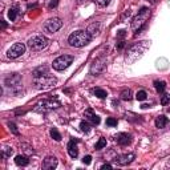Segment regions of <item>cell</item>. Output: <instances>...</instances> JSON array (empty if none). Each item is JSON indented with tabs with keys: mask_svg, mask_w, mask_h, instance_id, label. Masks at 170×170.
Masks as SVG:
<instances>
[{
	"mask_svg": "<svg viewBox=\"0 0 170 170\" xmlns=\"http://www.w3.org/2000/svg\"><path fill=\"white\" fill-rule=\"evenodd\" d=\"M24 53H25V45L23 43H16V44H13L8 49L7 56H8L9 59H17V57H20L21 55H24Z\"/></svg>",
	"mask_w": 170,
	"mask_h": 170,
	"instance_id": "11",
	"label": "cell"
},
{
	"mask_svg": "<svg viewBox=\"0 0 170 170\" xmlns=\"http://www.w3.org/2000/svg\"><path fill=\"white\" fill-rule=\"evenodd\" d=\"M121 99L125 100V101H129L130 99H132V90H130L129 88L124 89V90L121 92Z\"/></svg>",
	"mask_w": 170,
	"mask_h": 170,
	"instance_id": "25",
	"label": "cell"
},
{
	"mask_svg": "<svg viewBox=\"0 0 170 170\" xmlns=\"http://www.w3.org/2000/svg\"><path fill=\"white\" fill-rule=\"evenodd\" d=\"M86 2H88V0H77L78 4H82V3H86Z\"/></svg>",
	"mask_w": 170,
	"mask_h": 170,
	"instance_id": "38",
	"label": "cell"
},
{
	"mask_svg": "<svg viewBox=\"0 0 170 170\" xmlns=\"http://www.w3.org/2000/svg\"><path fill=\"white\" fill-rule=\"evenodd\" d=\"M116 141H117L118 145L126 146V145H129V144L132 142V137H130L128 133H118V134L116 136Z\"/></svg>",
	"mask_w": 170,
	"mask_h": 170,
	"instance_id": "14",
	"label": "cell"
},
{
	"mask_svg": "<svg viewBox=\"0 0 170 170\" xmlns=\"http://www.w3.org/2000/svg\"><path fill=\"white\" fill-rule=\"evenodd\" d=\"M59 106H60V102L57 100H44V101H41V102H39L37 105L33 108V110L37 112V113H47V112L53 110Z\"/></svg>",
	"mask_w": 170,
	"mask_h": 170,
	"instance_id": "8",
	"label": "cell"
},
{
	"mask_svg": "<svg viewBox=\"0 0 170 170\" xmlns=\"http://www.w3.org/2000/svg\"><path fill=\"white\" fill-rule=\"evenodd\" d=\"M154 86H155V89H157L158 93H164V90L166 89L165 81H154Z\"/></svg>",
	"mask_w": 170,
	"mask_h": 170,
	"instance_id": "24",
	"label": "cell"
},
{
	"mask_svg": "<svg viewBox=\"0 0 170 170\" xmlns=\"http://www.w3.org/2000/svg\"><path fill=\"white\" fill-rule=\"evenodd\" d=\"M73 60H75V57L71 55H61L57 57L56 60H53L52 67H53V69H56V71H64V69H67L68 67H71Z\"/></svg>",
	"mask_w": 170,
	"mask_h": 170,
	"instance_id": "7",
	"label": "cell"
},
{
	"mask_svg": "<svg viewBox=\"0 0 170 170\" xmlns=\"http://www.w3.org/2000/svg\"><path fill=\"white\" fill-rule=\"evenodd\" d=\"M56 168H57V158L56 157L49 155V157H47L44 162H43V169H45V170H53Z\"/></svg>",
	"mask_w": 170,
	"mask_h": 170,
	"instance_id": "13",
	"label": "cell"
},
{
	"mask_svg": "<svg viewBox=\"0 0 170 170\" xmlns=\"http://www.w3.org/2000/svg\"><path fill=\"white\" fill-rule=\"evenodd\" d=\"M82 162H84L85 165H89L90 162H92V157H90V155H85V157L82 158Z\"/></svg>",
	"mask_w": 170,
	"mask_h": 170,
	"instance_id": "33",
	"label": "cell"
},
{
	"mask_svg": "<svg viewBox=\"0 0 170 170\" xmlns=\"http://www.w3.org/2000/svg\"><path fill=\"white\" fill-rule=\"evenodd\" d=\"M2 25H3V28H5V27H7V23H5L4 20H2Z\"/></svg>",
	"mask_w": 170,
	"mask_h": 170,
	"instance_id": "39",
	"label": "cell"
},
{
	"mask_svg": "<svg viewBox=\"0 0 170 170\" xmlns=\"http://www.w3.org/2000/svg\"><path fill=\"white\" fill-rule=\"evenodd\" d=\"M101 169H112V165L110 164H104L101 166Z\"/></svg>",
	"mask_w": 170,
	"mask_h": 170,
	"instance_id": "37",
	"label": "cell"
},
{
	"mask_svg": "<svg viewBox=\"0 0 170 170\" xmlns=\"http://www.w3.org/2000/svg\"><path fill=\"white\" fill-rule=\"evenodd\" d=\"M77 140H71L69 144H68V153L72 158H76L78 155V149H77Z\"/></svg>",
	"mask_w": 170,
	"mask_h": 170,
	"instance_id": "16",
	"label": "cell"
},
{
	"mask_svg": "<svg viewBox=\"0 0 170 170\" xmlns=\"http://www.w3.org/2000/svg\"><path fill=\"white\" fill-rule=\"evenodd\" d=\"M84 117H85L86 120H88L92 125H99V124H100V121H101V120H100V117L95 113V112H93V109H90V108L84 112Z\"/></svg>",
	"mask_w": 170,
	"mask_h": 170,
	"instance_id": "12",
	"label": "cell"
},
{
	"mask_svg": "<svg viewBox=\"0 0 170 170\" xmlns=\"http://www.w3.org/2000/svg\"><path fill=\"white\" fill-rule=\"evenodd\" d=\"M80 129H81V132L88 133L89 130H90V124H89L88 121H81V124H80Z\"/></svg>",
	"mask_w": 170,
	"mask_h": 170,
	"instance_id": "27",
	"label": "cell"
},
{
	"mask_svg": "<svg viewBox=\"0 0 170 170\" xmlns=\"http://www.w3.org/2000/svg\"><path fill=\"white\" fill-rule=\"evenodd\" d=\"M57 84V78L53 76H43V77L35 78V88L36 89H49Z\"/></svg>",
	"mask_w": 170,
	"mask_h": 170,
	"instance_id": "6",
	"label": "cell"
},
{
	"mask_svg": "<svg viewBox=\"0 0 170 170\" xmlns=\"http://www.w3.org/2000/svg\"><path fill=\"white\" fill-rule=\"evenodd\" d=\"M136 158V155L133 154V153H129V154H124V155H118L117 158H116V162H117L118 165H128L130 164L133 160Z\"/></svg>",
	"mask_w": 170,
	"mask_h": 170,
	"instance_id": "15",
	"label": "cell"
},
{
	"mask_svg": "<svg viewBox=\"0 0 170 170\" xmlns=\"http://www.w3.org/2000/svg\"><path fill=\"white\" fill-rule=\"evenodd\" d=\"M8 126H9V129L12 130L13 133H15V134H19V130H17V128H16V125H15V124H9Z\"/></svg>",
	"mask_w": 170,
	"mask_h": 170,
	"instance_id": "34",
	"label": "cell"
},
{
	"mask_svg": "<svg viewBox=\"0 0 170 170\" xmlns=\"http://www.w3.org/2000/svg\"><path fill=\"white\" fill-rule=\"evenodd\" d=\"M125 35H126V31L121 29V31H118V33H117V37H125Z\"/></svg>",
	"mask_w": 170,
	"mask_h": 170,
	"instance_id": "36",
	"label": "cell"
},
{
	"mask_svg": "<svg viewBox=\"0 0 170 170\" xmlns=\"http://www.w3.org/2000/svg\"><path fill=\"white\" fill-rule=\"evenodd\" d=\"M92 36L88 31H75L69 37H68V43H69L71 47H75V48H81V47L88 45L90 40H92Z\"/></svg>",
	"mask_w": 170,
	"mask_h": 170,
	"instance_id": "2",
	"label": "cell"
},
{
	"mask_svg": "<svg viewBox=\"0 0 170 170\" xmlns=\"http://www.w3.org/2000/svg\"><path fill=\"white\" fill-rule=\"evenodd\" d=\"M49 75V69L48 67H39L36 68V69L32 72V76H33V78H37V77H43V76H48Z\"/></svg>",
	"mask_w": 170,
	"mask_h": 170,
	"instance_id": "17",
	"label": "cell"
},
{
	"mask_svg": "<svg viewBox=\"0 0 170 170\" xmlns=\"http://www.w3.org/2000/svg\"><path fill=\"white\" fill-rule=\"evenodd\" d=\"M149 17H150V9L149 8L144 7V8H141L138 11L137 16L132 21V29L134 31V35L140 33V32L145 28V25L147 23V20H149Z\"/></svg>",
	"mask_w": 170,
	"mask_h": 170,
	"instance_id": "3",
	"label": "cell"
},
{
	"mask_svg": "<svg viewBox=\"0 0 170 170\" xmlns=\"http://www.w3.org/2000/svg\"><path fill=\"white\" fill-rule=\"evenodd\" d=\"M48 44H49V40L45 37L44 35H35V36H32L29 40H28V43H27V45L32 50H41V49L47 48Z\"/></svg>",
	"mask_w": 170,
	"mask_h": 170,
	"instance_id": "4",
	"label": "cell"
},
{
	"mask_svg": "<svg viewBox=\"0 0 170 170\" xmlns=\"http://www.w3.org/2000/svg\"><path fill=\"white\" fill-rule=\"evenodd\" d=\"M15 164L17 166H28V164H29V160H28L27 155L20 154V155H16V157H15Z\"/></svg>",
	"mask_w": 170,
	"mask_h": 170,
	"instance_id": "19",
	"label": "cell"
},
{
	"mask_svg": "<svg viewBox=\"0 0 170 170\" xmlns=\"http://www.w3.org/2000/svg\"><path fill=\"white\" fill-rule=\"evenodd\" d=\"M100 28H101V24L100 23H93V24L89 25L88 32L90 33V36H92V37H96V36L100 33Z\"/></svg>",
	"mask_w": 170,
	"mask_h": 170,
	"instance_id": "18",
	"label": "cell"
},
{
	"mask_svg": "<svg viewBox=\"0 0 170 170\" xmlns=\"http://www.w3.org/2000/svg\"><path fill=\"white\" fill-rule=\"evenodd\" d=\"M0 154H2V158H3V160H5V158H8V157H11V155L13 154V149H12L11 146L4 145V146H2Z\"/></svg>",
	"mask_w": 170,
	"mask_h": 170,
	"instance_id": "21",
	"label": "cell"
},
{
	"mask_svg": "<svg viewBox=\"0 0 170 170\" xmlns=\"http://www.w3.org/2000/svg\"><path fill=\"white\" fill-rule=\"evenodd\" d=\"M50 137H52L55 141H61V134L57 132L56 128H52L50 129Z\"/></svg>",
	"mask_w": 170,
	"mask_h": 170,
	"instance_id": "26",
	"label": "cell"
},
{
	"mask_svg": "<svg viewBox=\"0 0 170 170\" xmlns=\"http://www.w3.org/2000/svg\"><path fill=\"white\" fill-rule=\"evenodd\" d=\"M124 47H125V41H120L117 45H116V48H117L118 50H121L122 48H124Z\"/></svg>",
	"mask_w": 170,
	"mask_h": 170,
	"instance_id": "35",
	"label": "cell"
},
{
	"mask_svg": "<svg viewBox=\"0 0 170 170\" xmlns=\"http://www.w3.org/2000/svg\"><path fill=\"white\" fill-rule=\"evenodd\" d=\"M146 97H147V93L145 92V90H138V92H137V95H136V99L138 101L146 100Z\"/></svg>",
	"mask_w": 170,
	"mask_h": 170,
	"instance_id": "28",
	"label": "cell"
},
{
	"mask_svg": "<svg viewBox=\"0 0 170 170\" xmlns=\"http://www.w3.org/2000/svg\"><path fill=\"white\" fill-rule=\"evenodd\" d=\"M106 146V140L105 138H100L99 141H97V144H96V150H100V149H102V147H105Z\"/></svg>",
	"mask_w": 170,
	"mask_h": 170,
	"instance_id": "29",
	"label": "cell"
},
{
	"mask_svg": "<svg viewBox=\"0 0 170 170\" xmlns=\"http://www.w3.org/2000/svg\"><path fill=\"white\" fill-rule=\"evenodd\" d=\"M149 47H150V41H147V40L136 43L134 45H132L128 50H126V55H125L126 64H133V63H136L137 60H140L141 57L144 56V53L149 49Z\"/></svg>",
	"mask_w": 170,
	"mask_h": 170,
	"instance_id": "1",
	"label": "cell"
},
{
	"mask_svg": "<svg viewBox=\"0 0 170 170\" xmlns=\"http://www.w3.org/2000/svg\"><path fill=\"white\" fill-rule=\"evenodd\" d=\"M93 93H95L96 97H99V99H101V100L105 99V97L108 96V93L104 89H101V88H95L93 89Z\"/></svg>",
	"mask_w": 170,
	"mask_h": 170,
	"instance_id": "23",
	"label": "cell"
},
{
	"mask_svg": "<svg viewBox=\"0 0 170 170\" xmlns=\"http://www.w3.org/2000/svg\"><path fill=\"white\" fill-rule=\"evenodd\" d=\"M169 112H170V109H169Z\"/></svg>",
	"mask_w": 170,
	"mask_h": 170,
	"instance_id": "40",
	"label": "cell"
},
{
	"mask_svg": "<svg viewBox=\"0 0 170 170\" xmlns=\"http://www.w3.org/2000/svg\"><path fill=\"white\" fill-rule=\"evenodd\" d=\"M19 7H12V8H9L8 11V17H9V20L11 21H15L16 20V17L17 15H19Z\"/></svg>",
	"mask_w": 170,
	"mask_h": 170,
	"instance_id": "22",
	"label": "cell"
},
{
	"mask_svg": "<svg viewBox=\"0 0 170 170\" xmlns=\"http://www.w3.org/2000/svg\"><path fill=\"white\" fill-rule=\"evenodd\" d=\"M105 69H106V57L100 56V57H97L96 60H93L92 65H90V75L99 76Z\"/></svg>",
	"mask_w": 170,
	"mask_h": 170,
	"instance_id": "9",
	"label": "cell"
},
{
	"mask_svg": "<svg viewBox=\"0 0 170 170\" xmlns=\"http://www.w3.org/2000/svg\"><path fill=\"white\" fill-rule=\"evenodd\" d=\"M61 27H63V21L59 17H53V19L45 21L44 25H43V29H44V32H48V33H55Z\"/></svg>",
	"mask_w": 170,
	"mask_h": 170,
	"instance_id": "10",
	"label": "cell"
},
{
	"mask_svg": "<svg viewBox=\"0 0 170 170\" xmlns=\"http://www.w3.org/2000/svg\"><path fill=\"white\" fill-rule=\"evenodd\" d=\"M106 125L108 126H117V120L113 117H109V118H106Z\"/></svg>",
	"mask_w": 170,
	"mask_h": 170,
	"instance_id": "30",
	"label": "cell"
},
{
	"mask_svg": "<svg viewBox=\"0 0 170 170\" xmlns=\"http://www.w3.org/2000/svg\"><path fill=\"white\" fill-rule=\"evenodd\" d=\"M168 117H165V116H158L157 118H155V126H157L158 129H162V128H165L166 125H168Z\"/></svg>",
	"mask_w": 170,
	"mask_h": 170,
	"instance_id": "20",
	"label": "cell"
},
{
	"mask_svg": "<svg viewBox=\"0 0 170 170\" xmlns=\"http://www.w3.org/2000/svg\"><path fill=\"white\" fill-rule=\"evenodd\" d=\"M169 101H170V96L169 95L162 96V99H161V104H162V105H168Z\"/></svg>",
	"mask_w": 170,
	"mask_h": 170,
	"instance_id": "32",
	"label": "cell"
},
{
	"mask_svg": "<svg viewBox=\"0 0 170 170\" xmlns=\"http://www.w3.org/2000/svg\"><path fill=\"white\" fill-rule=\"evenodd\" d=\"M95 2L99 7H106L110 3V0H95Z\"/></svg>",
	"mask_w": 170,
	"mask_h": 170,
	"instance_id": "31",
	"label": "cell"
},
{
	"mask_svg": "<svg viewBox=\"0 0 170 170\" xmlns=\"http://www.w3.org/2000/svg\"><path fill=\"white\" fill-rule=\"evenodd\" d=\"M5 86H8L11 89V92L15 93V95H20V90L23 88V82H21V77L19 75L13 73L8 76V77H5Z\"/></svg>",
	"mask_w": 170,
	"mask_h": 170,
	"instance_id": "5",
	"label": "cell"
}]
</instances>
